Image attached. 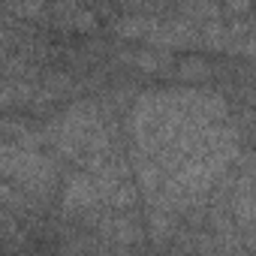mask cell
Returning <instances> with one entry per match:
<instances>
[{
    "mask_svg": "<svg viewBox=\"0 0 256 256\" xmlns=\"http://www.w3.org/2000/svg\"><path fill=\"white\" fill-rule=\"evenodd\" d=\"M0 172H4L6 184L28 193L42 211L52 205V196H54L58 178H60L58 157H52L46 151H28L22 145L4 142V148H0Z\"/></svg>",
    "mask_w": 256,
    "mask_h": 256,
    "instance_id": "1",
    "label": "cell"
},
{
    "mask_svg": "<svg viewBox=\"0 0 256 256\" xmlns=\"http://www.w3.org/2000/svg\"><path fill=\"white\" fill-rule=\"evenodd\" d=\"M145 229H148L151 247H154L157 253H169V247L175 244L178 232L184 229V217H181L178 211L148 205V211H145Z\"/></svg>",
    "mask_w": 256,
    "mask_h": 256,
    "instance_id": "2",
    "label": "cell"
},
{
    "mask_svg": "<svg viewBox=\"0 0 256 256\" xmlns=\"http://www.w3.org/2000/svg\"><path fill=\"white\" fill-rule=\"evenodd\" d=\"M114 58L133 66L136 72H148V76H169V70H178L172 52L163 48H126V52H114Z\"/></svg>",
    "mask_w": 256,
    "mask_h": 256,
    "instance_id": "3",
    "label": "cell"
},
{
    "mask_svg": "<svg viewBox=\"0 0 256 256\" xmlns=\"http://www.w3.org/2000/svg\"><path fill=\"white\" fill-rule=\"evenodd\" d=\"M157 22H160V18H154V16L130 12V16H120V18L112 24V30H114L118 36H124V40H145V42H148V36L154 34Z\"/></svg>",
    "mask_w": 256,
    "mask_h": 256,
    "instance_id": "4",
    "label": "cell"
},
{
    "mask_svg": "<svg viewBox=\"0 0 256 256\" xmlns=\"http://www.w3.org/2000/svg\"><path fill=\"white\" fill-rule=\"evenodd\" d=\"M178 76L184 82H208L217 76V66L202 58H184V60H178Z\"/></svg>",
    "mask_w": 256,
    "mask_h": 256,
    "instance_id": "5",
    "label": "cell"
}]
</instances>
